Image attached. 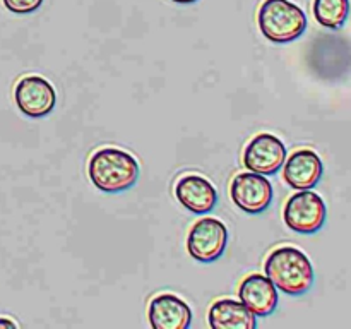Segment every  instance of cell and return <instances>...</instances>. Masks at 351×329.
<instances>
[{
  "label": "cell",
  "mask_w": 351,
  "mask_h": 329,
  "mask_svg": "<svg viewBox=\"0 0 351 329\" xmlns=\"http://www.w3.org/2000/svg\"><path fill=\"white\" fill-rule=\"evenodd\" d=\"M264 274L274 287L291 297H300L314 287L315 273L305 252L293 245L274 249L264 264Z\"/></svg>",
  "instance_id": "6da1fadb"
},
{
  "label": "cell",
  "mask_w": 351,
  "mask_h": 329,
  "mask_svg": "<svg viewBox=\"0 0 351 329\" xmlns=\"http://www.w3.org/2000/svg\"><path fill=\"white\" fill-rule=\"evenodd\" d=\"M88 175L98 191L120 194L137 184L139 161L120 147H101L89 158Z\"/></svg>",
  "instance_id": "7a4b0ae2"
},
{
  "label": "cell",
  "mask_w": 351,
  "mask_h": 329,
  "mask_svg": "<svg viewBox=\"0 0 351 329\" xmlns=\"http://www.w3.org/2000/svg\"><path fill=\"white\" fill-rule=\"evenodd\" d=\"M257 24L271 43L287 45L305 33L307 16L290 0H264L257 12Z\"/></svg>",
  "instance_id": "3957f363"
},
{
  "label": "cell",
  "mask_w": 351,
  "mask_h": 329,
  "mask_svg": "<svg viewBox=\"0 0 351 329\" xmlns=\"http://www.w3.org/2000/svg\"><path fill=\"white\" fill-rule=\"evenodd\" d=\"M328 218L326 202L312 188H304L291 195L283 209V219L288 228L300 235H314L324 226Z\"/></svg>",
  "instance_id": "277c9868"
},
{
  "label": "cell",
  "mask_w": 351,
  "mask_h": 329,
  "mask_svg": "<svg viewBox=\"0 0 351 329\" xmlns=\"http://www.w3.org/2000/svg\"><path fill=\"white\" fill-rule=\"evenodd\" d=\"M228 245V230L218 218H201L192 225L187 235L189 256L202 264L216 263Z\"/></svg>",
  "instance_id": "5b68a950"
},
{
  "label": "cell",
  "mask_w": 351,
  "mask_h": 329,
  "mask_svg": "<svg viewBox=\"0 0 351 329\" xmlns=\"http://www.w3.org/2000/svg\"><path fill=\"white\" fill-rule=\"evenodd\" d=\"M230 195L239 209L247 215H261L273 204L274 191L266 175L242 171L235 175L230 185Z\"/></svg>",
  "instance_id": "8992f818"
},
{
  "label": "cell",
  "mask_w": 351,
  "mask_h": 329,
  "mask_svg": "<svg viewBox=\"0 0 351 329\" xmlns=\"http://www.w3.org/2000/svg\"><path fill=\"white\" fill-rule=\"evenodd\" d=\"M288 149L280 137L263 132L250 139L243 149V167L261 175H274L283 168Z\"/></svg>",
  "instance_id": "52a82bcc"
},
{
  "label": "cell",
  "mask_w": 351,
  "mask_h": 329,
  "mask_svg": "<svg viewBox=\"0 0 351 329\" xmlns=\"http://www.w3.org/2000/svg\"><path fill=\"white\" fill-rule=\"evenodd\" d=\"M14 99L24 115L41 119L53 112L57 105V93L51 82L41 75H24L14 89Z\"/></svg>",
  "instance_id": "ba28073f"
},
{
  "label": "cell",
  "mask_w": 351,
  "mask_h": 329,
  "mask_svg": "<svg viewBox=\"0 0 351 329\" xmlns=\"http://www.w3.org/2000/svg\"><path fill=\"white\" fill-rule=\"evenodd\" d=\"M147 319L153 329H187L192 324V308L175 293H160L151 298Z\"/></svg>",
  "instance_id": "9c48e42d"
},
{
  "label": "cell",
  "mask_w": 351,
  "mask_h": 329,
  "mask_svg": "<svg viewBox=\"0 0 351 329\" xmlns=\"http://www.w3.org/2000/svg\"><path fill=\"white\" fill-rule=\"evenodd\" d=\"M175 197L194 215H206L218 204L216 187L208 178L197 173H189L178 178L175 184Z\"/></svg>",
  "instance_id": "30bf717a"
},
{
  "label": "cell",
  "mask_w": 351,
  "mask_h": 329,
  "mask_svg": "<svg viewBox=\"0 0 351 329\" xmlns=\"http://www.w3.org/2000/svg\"><path fill=\"white\" fill-rule=\"evenodd\" d=\"M283 167L285 182L295 191L314 188L324 173L322 160L314 149H308V147L293 151Z\"/></svg>",
  "instance_id": "8fae6325"
},
{
  "label": "cell",
  "mask_w": 351,
  "mask_h": 329,
  "mask_svg": "<svg viewBox=\"0 0 351 329\" xmlns=\"http://www.w3.org/2000/svg\"><path fill=\"white\" fill-rule=\"evenodd\" d=\"M240 302L252 312L256 317H269L278 307V288L266 274H249L240 283Z\"/></svg>",
  "instance_id": "7c38bea8"
},
{
  "label": "cell",
  "mask_w": 351,
  "mask_h": 329,
  "mask_svg": "<svg viewBox=\"0 0 351 329\" xmlns=\"http://www.w3.org/2000/svg\"><path fill=\"white\" fill-rule=\"evenodd\" d=\"M213 329H254L257 317L239 300L219 298L211 305L208 314Z\"/></svg>",
  "instance_id": "4fadbf2b"
},
{
  "label": "cell",
  "mask_w": 351,
  "mask_h": 329,
  "mask_svg": "<svg viewBox=\"0 0 351 329\" xmlns=\"http://www.w3.org/2000/svg\"><path fill=\"white\" fill-rule=\"evenodd\" d=\"M312 10L322 27L339 29L350 16V0H314Z\"/></svg>",
  "instance_id": "5bb4252c"
},
{
  "label": "cell",
  "mask_w": 351,
  "mask_h": 329,
  "mask_svg": "<svg viewBox=\"0 0 351 329\" xmlns=\"http://www.w3.org/2000/svg\"><path fill=\"white\" fill-rule=\"evenodd\" d=\"M2 2L12 14H31L40 9L43 0H2Z\"/></svg>",
  "instance_id": "9a60e30c"
},
{
  "label": "cell",
  "mask_w": 351,
  "mask_h": 329,
  "mask_svg": "<svg viewBox=\"0 0 351 329\" xmlns=\"http://www.w3.org/2000/svg\"><path fill=\"white\" fill-rule=\"evenodd\" d=\"M0 328H17V324L9 319H0Z\"/></svg>",
  "instance_id": "2e32d148"
},
{
  "label": "cell",
  "mask_w": 351,
  "mask_h": 329,
  "mask_svg": "<svg viewBox=\"0 0 351 329\" xmlns=\"http://www.w3.org/2000/svg\"><path fill=\"white\" fill-rule=\"evenodd\" d=\"M171 2L184 3V5H187V3H194V2H197V0H171Z\"/></svg>",
  "instance_id": "e0dca14e"
}]
</instances>
